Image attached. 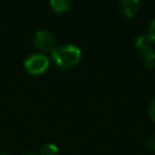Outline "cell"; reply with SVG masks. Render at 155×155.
I'll list each match as a JSON object with an SVG mask.
<instances>
[{"label":"cell","mask_w":155,"mask_h":155,"mask_svg":"<svg viewBox=\"0 0 155 155\" xmlns=\"http://www.w3.org/2000/svg\"><path fill=\"white\" fill-rule=\"evenodd\" d=\"M23 155H38V154H34V153H28V154H23Z\"/></svg>","instance_id":"8fae6325"},{"label":"cell","mask_w":155,"mask_h":155,"mask_svg":"<svg viewBox=\"0 0 155 155\" xmlns=\"http://www.w3.org/2000/svg\"><path fill=\"white\" fill-rule=\"evenodd\" d=\"M148 115L149 117L155 122V97L150 101L149 103V107H148Z\"/></svg>","instance_id":"9c48e42d"},{"label":"cell","mask_w":155,"mask_h":155,"mask_svg":"<svg viewBox=\"0 0 155 155\" xmlns=\"http://www.w3.org/2000/svg\"><path fill=\"white\" fill-rule=\"evenodd\" d=\"M52 59L62 69H70L75 67L81 58V51L78 46L71 44H65L56 46L51 52Z\"/></svg>","instance_id":"6da1fadb"},{"label":"cell","mask_w":155,"mask_h":155,"mask_svg":"<svg viewBox=\"0 0 155 155\" xmlns=\"http://www.w3.org/2000/svg\"><path fill=\"white\" fill-rule=\"evenodd\" d=\"M145 147H147L148 149L155 151V134H153V136H150V137L147 138V140H145Z\"/></svg>","instance_id":"30bf717a"},{"label":"cell","mask_w":155,"mask_h":155,"mask_svg":"<svg viewBox=\"0 0 155 155\" xmlns=\"http://www.w3.org/2000/svg\"><path fill=\"white\" fill-rule=\"evenodd\" d=\"M58 147L53 143H45L39 151V155H58Z\"/></svg>","instance_id":"52a82bcc"},{"label":"cell","mask_w":155,"mask_h":155,"mask_svg":"<svg viewBox=\"0 0 155 155\" xmlns=\"http://www.w3.org/2000/svg\"><path fill=\"white\" fill-rule=\"evenodd\" d=\"M50 6L54 12L63 13L70 8L71 0H50Z\"/></svg>","instance_id":"8992f818"},{"label":"cell","mask_w":155,"mask_h":155,"mask_svg":"<svg viewBox=\"0 0 155 155\" xmlns=\"http://www.w3.org/2000/svg\"><path fill=\"white\" fill-rule=\"evenodd\" d=\"M119 7L125 17H134L140 8V0H119Z\"/></svg>","instance_id":"5b68a950"},{"label":"cell","mask_w":155,"mask_h":155,"mask_svg":"<svg viewBox=\"0 0 155 155\" xmlns=\"http://www.w3.org/2000/svg\"><path fill=\"white\" fill-rule=\"evenodd\" d=\"M136 51L147 69H153L155 67V51L151 46V42L148 41L145 35H139L134 41Z\"/></svg>","instance_id":"7a4b0ae2"},{"label":"cell","mask_w":155,"mask_h":155,"mask_svg":"<svg viewBox=\"0 0 155 155\" xmlns=\"http://www.w3.org/2000/svg\"><path fill=\"white\" fill-rule=\"evenodd\" d=\"M0 155H10V154H6V153H2V154H0Z\"/></svg>","instance_id":"7c38bea8"},{"label":"cell","mask_w":155,"mask_h":155,"mask_svg":"<svg viewBox=\"0 0 155 155\" xmlns=\"http://www.w3.org/2000/svg\"><path fill=\"white\" fill-rule=\"evenodd\" d=\"M48 65L50 61L42 53H33L24 61V69L30 75H39L45 73Z\"/></svg>","instance_id":"3957f363"},{"label":"cell","mask_w":155,"mask_h":155,"mask_svg":"<svg viewBox=\"0 0 155 155\" xmlns=\"http://www.w3.org/2000/svg\"><path fill=\"white\" fill-rule=\"evenodd\" d=\"M33 44L35 48L42 52H52L56 47V38L51 31L47 30H38L34 34Z\"/></svg>","instance_id":"277c9868"},{"label":"cell","mask_w":155,"mask_h":155,"mask_svg":"<svg viewBox=\"0 0 155 155\" xmlns=\"http://www.w3.org/2000/svg\"><path fill=\"white\" fill-rule=\"evenodd\" d=\"M145 38L148 39L149 42H155V18L149 24V28H148V31L145 34Z\"/></svg>","instance_id":"ba28073f"}]
</instances>
